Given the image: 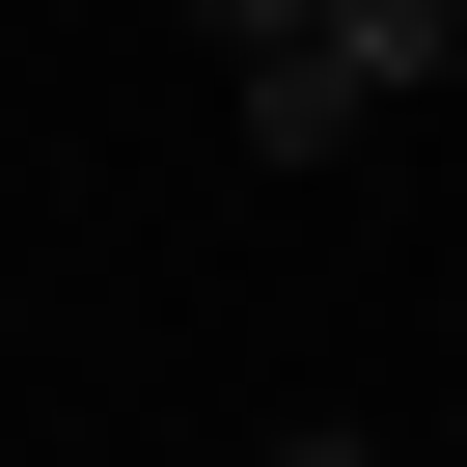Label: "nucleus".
Returning <instances> with one entry per match:
<instances>
[{"label":"nucleus","instance_id":"7ed1b4c3","mask_svg":"<svg viewBox=\"0 0 467 467\" xmlns=\"http://www.w3.org/2000/svg\"><path fill=\"white\" fill-rule=\"evenodd\" d=\"M192 28H220V83H248V56H303V28H330V0H192Z\"/></svg>","mask_w":467,"mask_h":467},{"label":"nucleus","instance_id":"f257e3e1","mask_svg":"<svg viewBox=\"0 0 467 467\" xmlns=\"http://www.w3.org/2000/svg\"><path fill=\"white\" fill-rule=\"evenodd\" d=\"M358 138H385V110H358V56H330V28H303V56H248V165H358Z\"/></svg>","mask_w":467,"mask_h":467},{"label":"nucleus","instance_id":"20e7f679","mask_svg":"<svg viewBox=\"0 0 467 467\" xmlns=\"http://www.w3.org/2000/svg\"><path fill=\"white\" fill-rule=\"evenodd\" d=\"M275 467H385V440H330V412H303V440H275Z\"/></svg>","mask_w":467,"mask_h":467},{"label":"nucleus","instance_id":"f03ea898","mask_svg":"<svg viewBox=\"0 0 467 467\" xmlns=\"http://www.w3.org/2000/svg\"><path fill=\"white\" fill-rule=\"evenodd\" d=\"M330 56H358V110H412V83H467V0H330Z\"/></svg>","mask_w":467,"mask_h":467}]
</instances>
